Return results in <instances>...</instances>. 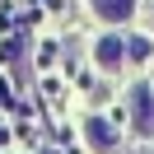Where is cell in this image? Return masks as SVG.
<instances>
[{"label": "cell", "instance_id": "1", "mask_svg": "<svg viewBox=\"0 0 154 154\" xmlns=\"http://www.w3.org/2000/svg\"><path fill=\"white\" fill-rule=\"evenodd\" d=\"M126 103H131V126L135 135H154V94L145 84H135L131 94H126Z\"/></svg>", "mask_w": 154, "mask_h": 154}, {"label": "cell", "instance_id": "3", "mask_svg": "<svg viewBox=\"0 0 154 154\" xmlns=\"http://www.w3.org/2000/svg\"><path fill=\"white\" fill-rule=\"evenodd\" d=\"M89 5H94V14L107 19V23H126L135 14V0H89Z\"/></svg>", "mask_w": 154, "mask_h": 154}, {"label": "cell", "instance_id": "5", "mask_svg": "<svg viewBox=\"0 0 154 154\" xmlns=\"http://www.w3.org/2000/svg\"><path fill=\"white\" fill-rule=\"evenodd\" d=\"M126 56L145 61V56H149V42H145V38H131V42H126Z\"/></svg>", "mask_w": 154, "mask_h": 154}, {"label": "cell", "instance_id": "4", "mask_svg": "<svg viewBox=\"0 0 154 154\" xmlns=\"http://www.w3.org/2000/svg\"><path fill=\"white\" fill-rule=\"evenodd\" d=\"M94 56H98V66H103V70H117V66H122V56H126V42H122V38H103V42L94 47Z\"/></svg>", "mask_w": 154, "mask_h": 154}, {"label": "cell", "instance_id": "2", "mask_svg": "<svg viewBox=\"0 0 154 154\" xmlns=\"http://www.w3.org/2000/svg\"><path fill=\"white\" fill-rule=\"evenodd\" d=\"M84 135H89V145H94V149H103V154L117 149V131L103 122V117H89V122H84Z\"/></svg>", "mask_w": 154, "mask_h": 154}]
</instances>
